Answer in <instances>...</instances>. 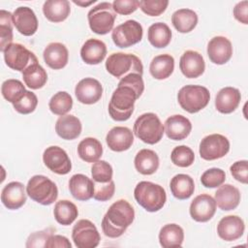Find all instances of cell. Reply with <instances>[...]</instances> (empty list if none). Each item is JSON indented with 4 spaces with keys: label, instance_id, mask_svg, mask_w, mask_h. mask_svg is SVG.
Here are the masks:
<instances>
[{
    "label": "cell",
    "instance_id": "cell-7",
    "mask_svg": "<svg viewBox=\"0 0 248 248\" xmlns=\"http://www.w3.org/2000/svg\"><path fill=\"white\" fill-rule=\"evenodd\" d=\"M210 100L208 89L202 85H185L178 91L177 101L189 113H196L204 108Z\"/></svg>",
    "mask_w": 248,
    "mask_h": 248
},
{
    "label": "cell",
    "instance_id": "cell-49",
    "mask_svg": "<svg viewBox=\"0 0 248 248\" xmlns=\"http://www.w3.org/2000/svg\"><path fill=\"white\" fill-rule=\"evenodd\" d=\"M113 11L119 15H130L140 7L138 0H114L112 3Z\"/></svg>",
    "mask_w": 248,
    "mask_h": 248
},
{
    "label": "cell",
    "instance_id": "cell-8",
    "mask_svg": "<svg viewBox=\"0 0 248 248\" xmlns=\"http://www.w3.org/2000/svg\"><path fill=\"white\" fill-rule=\"evenodd\" d=\"M87 18L89 27L94 33L106 35L112 30L116 14L111 3L101 2L88 12Z\"/></svg>",
    "mask_w": 248,
    "mask_h": 248
},
{
    "label": "cell",
    "instance_id": "cell-19",
    "mask_svg": "<svg viewBox=\"0 0 248 248\" xmlns=\"http://www.w3.org/2000/svg\"><path fill=\"white\" fill-rule=\"evenodd\" d=\"M24 185L18 181H12L4 186L1 192V202L11 210L20 208L26 202Z\"/></svg>",
    "mask_w": 248,
    "mask_h": 248
},
{
    "label": "cell",
    "instance_id": "cell-1",
    "mask_svg": "<svg viewBox=\"0 0 248 248\" xmlns=\"http://www.w3.org/2000/svg\"><path fill=\"white\" fill-rule=\"evenodd\" d=\"M135 219V210L126 200L113 202L102 220V230L110 238L121 236Z\"/></svg>",
    "mask_w": 248,
    "mask_h": 248
},
{
    "label": "cell",
    "instance_id": "cell-14",
    "mask_svg": "<svg viewBox=\"0 0 248 248\" xmlns=\"http://www.w3.org/2000/svg\"><path fill=\"white\" fill-rule=\"evenodd\" d=\"M75 94L79 103L92 105L101 99L103 86L99 80L93 78H85L79 80L76 85Z\"/></svg>",
    "mask_w": 248,
    "mask_h": 248
},
{
    "label": "cell",
    "instance_id": "cell-41",
    "mask_svg": "<svg viewBox=\"0 0 248 248\" xmlns=\"http://www.w3.org/2000/svg\"><path fill=\"white\" fill-rule=\"evenodd\" d=\"M1 92L5 100L14 104L25 92V87L20 80L10 78L2 83Z\"/></svg>",
    "mask_w": 248,
    "mask_h": 248
},
{
    "label": "cell",
    "instance_id": "cell-46",
    "mask_svg": "<svg viewBox=\"0 0 248 248\" xmlns=\"http://www.w3.org/2000/svg\"><path fill=\"white\" fill-rule=\"evenodd\" d=\"M169 5L168 0H141L140 1V10L147 16H158L162 15Z\"/></svg>",
    "mask_w": 248,
    "mask_h": 248
},
{
    "label": "cell",
    "instance_id": "cell-39",
    "mask_svg": "<svg viewBox=\"0 0 248 248\" xmlns=\"http://www.w3.org/2000/svg\"><path fill=\"white\" fill-rule=\"evenodd\" d=\"M73 99L66 91H59L55 93L48 103L50 111L56 115H65L72 109Z\"/></svg>",
    "mask_w": 248,
    "mask_h": 248
},
{
    "label": "cell",
    "instance_id": "cell-51",
    "mask_svg": "<svg viewBox=\"0 0 248 248\" xmlns=\"http://www.w3.org/2000/svg\"><path fill=\"white\" fill-rule=\"evenodd\" d=\"M52 234V230L51 229H46L41 232H33L29 235L27 242H26V247H45V244L49 237V235Z\"/></svg>",
    "mask_w": 248,
    "mask_h": 248
},
{
    "label": "cell",
    "instance_id": "cell-2",
    "mask_svg": "<svg viewBox=\"0 0 248 248\" xmlns=\"http://www.w3.org/2000/svg\"><path fill=\"white\" fill-rule=\"evenodd\" d=\"M137 202L148 212H156L163 208L167 201L165 189L150 181H140L134 190Z\"/></svg>",
    "mask_w": 248,
    "mask_h": 248
},
{
    "label": "cell",
    "instance_id": "cell-23",
    "mask_svg": "<svg viewBox=\"0 0 248 248\" xmlns=\"http://www.w3.org/2000/svg\"><path fill=\"white\" fill-rule=\"evenodd\" d=\"M241 99V94L237 88L227 86L222 88L215 97V108L221 113H232L234 111Z\"/></svg>",
    "mask_w": 248,
    "mask_h": 248
},
{
    "label": "cell",
    "instance_id": "cell-35",
    "mask_svg": "<svg viewBox=\"0 0 248 248\" xmlns=\"http://www.w3.org/2000/svg\"><path fill=\"white\" fill-rule=\"evenodd\" d=\"M79 158L87 163L97 162L103 154V146L95 138H85L78 145Z\"/></svg>",
    "mask_w": 248,
    "mask_h": 248
},
{
    "label": "cell",
    "instance_id": "cell-44",
    "mask_svg": "<svg viewBox=\"0 0 248 248\" xmlns=\"http://www.w3.org/2000/svg\"><path fill=\"white\" fill-rule=\"evenodd\" d=\"M112 173L111 166L104 160H98L91 167V174L94 182H108L112 179Z\"/></svg>",
    "mask_w": 248,
    "mask_h": 248
},
{
    "label": "cell",
    "instance_id": "cell-52",
    "mask_svg": "<svg viewBox=\"0 0 248 248\" xmlns=\"http://www.w3.org/2000/svg\"><path fill=\"white\" fill-rule=\"evenodd\" d=\"M46 248H71L72 244L69 241V239L64 236V235H60V234H51L49 235V237L47 238L46 244H45Z\"/></svg>",
    "mask_w": 248,
    "mask_h": 248
},
{
    "label": "cell",
    "instance_id": "cell-21",
    "mask_svg": "<svg viewBox=\"0 0 248 248\" xmlns=\"http://www.w3.org/2000/svg\"><path fill=\"white\" fill-rule=\"evenodd\" d=\"M106 141L112 151L122 152L128 150L132 146L134 142V135L129 128L116 126L108 131L106 137Z\"/></svg>",
    "mask_w": 248,
    "mask_h": 248
},
{
    "label": "cell",
    "instance_id": "cell-53",
    "mask_svg": "<svg viewBox=\"0 0 248 248\" xmlns=\"http://www.w3.org/2000/svg\"><path fill=\"white\" fill-rule=\"evenodd\" d=\"M233 16L239 22L248 24V1L238 2L233 8Z\"/></svg>",
    "mask_w": 248,
    "mask_h": 248
},
{
    "label": "cell",
    "instance_id": "cell-33",
    "mask_svg": "<svg viewBox=\"0 0 248 248\" xmlns=\"http://www.w3.org/2000/svg\"><path fill=\"white\" fill-rule=\"evenodd\" d=\"M183 239V229L177 224H167L160 230L159 242L163 248L180 247Z\"/></svg>",
    "mask_w": 248,
    "mask_h": 248
},
{
    "label": "cell",
    "instance_id": "cell-40",
    "mask_svg": "<svg viewBox=\"0 0 248 248\" xmlns=\"http://www.w3.org/2000/svg\"><path fill=\"white\" fill-rule=\"evenodd\" d=\"M13 15L5 10L0 11V50L12 44L13 41Z\"/></svg>",
    "mask_w": 248,
    "mask_h": 248
},
{
    "label": "cell",
    "instance_id": "cell-13",
    "mask_svg": "<svg viewBox=\"0 0 248 248\" xmlns=\"http://www.w3.org/2000/svg\"><path fill=\"white\" fill-rule=\"evenodd\" d=\"M45 166L57 174H67L71 171L72 163L67 152L56 145L46 147L43 154Z\"/></svg>",
    "mask_w": 248,
    "mask_h": 248
},
{
    "label": "cell",
    "instance_id": "cell-24",
    "mask_svg": "<svg viewBox=\"0 0 248 248\" xmlns=\"http://www.w3.org/2000/svg\"><path fill=\"white\" fill-rule=\"evenodd\" d=\"M69 190L76 200L88 201L94 194V181L84 174H74L69 180Z\"/></svg>",
    "mask_w": 248,
    "mask_h": 248
},
{
    "label": "cell",
    "instance_id": "cell-42",
    "mask_svg": "<svg viewBox=\"0 0 248 248\" xmlns=\"http://www.w3.org/2000/svg\"><path fill=\"white\" fill-rule=\"evenodd\" d=\"M171 162L180 168L190 167L195 160L193 150L186 145H179L172 149L170 154Z\"/></svg>",
    "mask_w": 248,
    "mask_h": 248
},
{
    "label": "cell",
    "instance_id": "cell-18",
    "mask_svg": "<svg viewBox=\"0 0 248 248\" xmlns=\"http://www.w3.org/2000/svg\"><path fill=\"white\" fill-rule=\"evenodd\" d=\"M244 230L245 225L243 220L236 215L225 216L217 225L218 235L225 241H234L240 238Z\"/></svg>",
    "mask_w": 248,
    "mask_h": 248
},
{
    "label": "cell",
    "instance_id": "cell-5",
    "mask_svg": "<svg viewBox=\"0 0 248 248\" xmlns=\"http://www.w3.org/2000/svg\"><path fill=\"white\" fill-rule=\"evenodd\" d=\"M106 69L111 76L117 78L131 73L140 76L143 74V66L140 59L135 54L124 52L110 54L106 61Z\"/></svg>",
    "mask_w": 248,
    "mask_h": 248
},
{
    "label": "cell",
    "instance_id": "cell-30",
    "mask_svg": "<svg viewBox=\"0 0 248 248\" xmlns=\"http://www.w3.org/2000/svg\"><path fill=\"white\" fill-rule=\"evenodd\" d=\"M70 2L67 0H47L43 5L45 16L51 22L64 21L70 15Z\"/></svg>",
    "mask_w": 248,
    "mask_h": 248
},
{
    "label": "cell",
    "instance_id": "cell-32",
    "mask_svg": "<svg viewBox=\"0 0 248 248\" xmlns=\"http://www.w3.org/2000/svg\"><path fill=\"white\" fill-rule=\"evenodd\" d=\"M174 59L170 54H160L150 62L149 72L156 79L168 78L173 72Z\"/></svg>",
    "mask_w": 248,
    "mask_h": 248
},
{
    "label": "cell",
    "instance_id": "cell-37",
    "mask_svg": "<svg viewBox=\"0 0 248 248\" xmlns=\"http://www.w3.org/2000/svg\"><path fill=\"white\" fill-rule=\"evenodd\" d=\"M53 215L59 224L63 226H69L77 219L78 210L76 204L68 200H61L55 203Z\"/></svg>",
    "mask_w": 248,
    "mask_h": 248
},
{
    "label": "cell",
    "instance_id": "cell-15",
    "mask_svg": "<svg viewBox=\"0 0 248 248\" xmlns=\"http://www.w3.org/2000/svg\"><path fill=\"white\" fill-rule=\"evenodd\" d=\"M216 212L215 200L207 194L197 196L190 204V215L197 222L209 221Z\"/></svg>",
    "mask_w": 248,
    "mask_h": 248
},
{
    "label": "cell",
    "instance_id": "cell-28",
    "mask_svg": "<svg viewBox=\"0 0 248 248\" xmlns=\"http://www.w3.org/2000/svg\"><path fill=\"white\" fill-rule=\"evenodd\" d=\"M80 120L72 114H65L60 116L55 124L56 134L63 140H72L79 137L81 133Z\"/></svg>",
    "mask_w": 248,
    "mask_h": 248
},
{
    "label": "cell",
    "instance_id": "cell-31",
    "mask_svg": "<svg viewBox=\"0 0 248 248\" xmlns=\"http://www.w3.org/2000/svg\"><path fill=\"white\" fill-rule=\"evenodd\" d=\"M170 188L174 198L178 200H187L194 193L195 183L190 175L178 173L171 178Z\"/></svg>",
    "mask_w": 248,
    "mask_h": 248
},
{
    "label": "cell",
    "instance_id": "cell-4",
    "mask_svg": "<svg viewBox=\"0 0 248 248\" xmlns=\"http://www.w3.org/2000/svg\"><path fill=\"white\" fill-rule=\"evenodd\" d=\"M133 132L141 141L147 144H155L163 138L164 126L155 113L146 112L136 119Z\"/></svg>",
    "mask_w": 248,
    "mask_h": 248
},
{
    "label": "cell",
    "instance_id": "cell-20",
    "mask_svg": "<svg viewBox=\"0 0 248 248\" xmlns=\"http://www.w3.org/2000/svg\"><path fill=\"white\" fill-rule=\"evenodd\" d=\"M179 68L188 78H196L202 76L205 69V63L202 54L195 50H186L180 57Z\"/></svg>",
    "mask_w": 248,
    "mask_h": 248
},
{
    "label": "cell",
    "instance_id": "cell-48",
    "mask_svg": "<svg viewBox=\"0 0 248 248\" xmlns=\"http://www.w3.org/2000/svg\"><path fill=\"white\" fill-rule=\"evenodd\" d=\"M118 86H128L132 88L136 92L138 98L140 97L144 90L143 79L140 75L136 73H131L121 78V79L118 82Z\"/></svg>",
    "mask_w": 248,
    "mask_h": 248
},
{
    "label": "cell",
    "instance_id": "cell-11",
    "mask_svg": "<svg viewBox=\"0 0 248 248\" xmlns=\"http://www.w3.org/2000/svg\"><path fill=\"white\" fill-rule=\"evenodd\" d=\"M72 239L78 248H95L99 245L101 236L90 220L81 219L72 230Z\"/></svg>",
    "mask_w": 248,
    "mask_h": 248
},
{
    "label": "cell",
    "instance_id": "cell-6",
    "mask_svg": "<svg viewBox=\"0 0 248 248\" xmlns=\"http://www.w3.org/2000/svg\"><path fill=\"white\" fill-rule=\"evenodd\" d=\"M26 193L34 202L49 205L54 202L58 197L56 184L45 175L37 174L32 176L26 186Z\"/></svg>",
    "mask_w": 248,
    "mask_h": 248
},
{
    "label": "cell",
    "instance_id": "cell-22",
    "mask_svg": "<svg viewBox=\"0 0 248 248\" xmlns=\"http://www.w3.org/2000/svg\"><path fill=\"white\" fill-rule=\"evenodd\" d=\"M191 130L192 124L190 120L181 114L171 115L165 121L164 131L170 140H182L189 136Z\"/></svg>",
    "mask_w": 248,
    "mask_h": 248
},
{
    "label": "cell",
    "instance_id": "cell-27",
    "mask_svg": "<svg viewBox=\"0 0 248 248\" xmlns=\"http://www.w3.org/2000/svg\"><path fill=\"white\" fill-rule=\"evenodd\" d=\"M107 54L105 43L98 39H88L80 48V57L86 64L97 65L101 63Z\"/></svg>",
    "mask_w": 248,
    "mask_h": 248
},
{
    "label": "cell",
    "instance_id": "cell-10",
    "mask_svg": "<svg viewBox=\"0 0 248 248\" xmlns=\"http://www.w3.org/2000/svg\"><path fill=\"white\" fill-rule=\"evenodd\" d=\"M142 26L137 20L129 19L112 29L111 39L118 47L132 46L142 39Z\"/></svg>",
    "mask_w": 248,
    "mask_h": 248
},
{
    "label": "cell",
    "instance_id": "cell-34",
    "mask_svg": "<svg viewBox=\"0 0 248 248\" xmlns=\"http://www.w3.org/2000/svg\"><path fill=\"white\" fill-rule=\"evenodd\" d=\"M171 23L180 33L191 32L198 23V15L191 9H179L171 16Z\"/></svg>",
    "mask_w": 248,
    "mask_h": 248
},
{
    "label": "cell",
    "instance_id": "cell-45",
    "mask_svg": "<svg viewBox=\"0 0 248 248\" xmlns=\"http://www.w3.org/2000/svg\"><path fill=\"white\" fill-rule=\"evenodd\" d=\"M226 173L222 169L211 168L206 170L201 176L202 184L206 188H216L225 182Z\"/></svg>",
    "mask_w": 248,
    "mask_h": 248
},
{
    "label": "cell",
    "instance_id": "cell-3",
    "mask_svg": "<svg viewBox=\"0 0 248 248\" xmlns=\"http://www.w3.org/2000/svg\"><path fill=\"white\" fill-rule=\"evenodd\" d=\"M137 99L139 98L132 88L128 86H117L108 104V113L110 117L115 121L128 120L134 112Z\"/></svg>",
    "mask_w": 248,
    "mask_h": 248
},
{
    "label": "cell",
    "instance_id": "cell-54",
    "mask_svg": "<svg viewBox=\"0 0 248 248\" xmlns=\"http://www.w3.org/2000/svg\"><path fill=\"white\" fill-rule=\"evenodd\" d=\"M73 2H74L75 4H77V5H78V6L86 7V6H89V5L93 4V3H95L96 1H95V0H91V1H88V2H82V1H76V0H74Z\"/></svg>",
    "mask_w": 248,
    "mask_h": 248
},
{
    "label": "cell",
    "instance_id": "cell-9",
    "mask_svg": "<svg viewBox=\"0 0 248 248\" xmlns=\"http://www.w3.org/2000/svg\"><path fill=\"white\" fill-rule=\"evenodd\" d=\"M3 53L6 65L18 72H23L30 65L38 63L36 55L21 44H10Z\"/></svg>",
    "mask_w": 248,
    "mask_h": 248
},
{
    "label": "cell",
    "instance_id": "cell-50",
    "mask_svg": "<svg viewBox=\"0 0 248 248\" xmlns=\"http://www.w3.org/2000/svg\"><path fill=\"white\" fill-rule=\"evenodd\" d=\"M231 173L233 178L243 184L248 182V162L247 160H241L233 163L230 168Z\"/></svg>",
    "mask_w": 248,
    "mask_h": 248
},
{
    "label": "cell",
    "instance_id": "cell-43",
    "mask_svg": "<svg viewBox=\"0 0 248 248\" xmlns=\"http://www.w3.org/2000/svg\"><path fill=\"white\" fill-rule=\"evenodd\" d=\"M38 105V98L32 91L25 90V92L13 104L14 108L21 113L28 114L35 110Z\"/></svg>",
    "mask_w": 248,
    "mask_h": 248
},
{
    "label": "cell",
    "instance_id": "cell-38",
    "mask_svg": "<svg viewBox=\"0 0 248 248\" xmlns=\"http://www.w3.org/2000/svg\"><path fill=\"white\" fill-rule=\"evenodd\" d=\"M22 78L25 85L31 89L42 88L47 80L46 70L39 64L34 63L22 72Z\"/></svg>",
    "mask_w": 248,
    "mask_h": 248
},
{
    "label": "cell",
    "instance_id": "cell-47",
    "mask_svg": "<svg viewBox=\"0 0 248 248\" xmlns=\"http://www.w3.org/2000/svg\"><path fill=\"white\" fill-rule=\"evenodd\" d=\"M115 191V185L112 179L108 182H94L93 198L99 202H107L110 200Z\"/></svg>",
    "mask_w": 248,
    "mask_h": 248
},
{
    "label": "cell",
    "instance_id": "cell-26",
    "mask_svg": "<svg viewBox=\"0 0 248 248\" xmlns=\"http://www.w3.org/2000/svg\"><path fill=\"white\" fill-rule=\"evenodd\" d=\"M215 202L224 211L232 210L237 207L240 202L239 190L231 184H222L215 192Z\"/></svg>",
    "mask_w": 248,
    "mask_h": 248
},
{
    "label": "cell",
    "instance_id": "cell-17",
    "mask_svg": "<svg viewBox=\"0 0 248 248\" xmlns=\"http://www.w3.org/2000/svg\"><path fill=\"white\" fill-rule=\"evenodd\" d=\"M13 22L16 30L24 36H32L38 29V19L29 7H18L13 14Z\"/></svg>",
    "mask_w": 248,
    "mask_h": 248
},
{
    "label": "cell",
    "instance_id": "cell-16",
    "mask_svg": "<svg viewBox=\"0 0 248 248\" xmlns=\"http://www.w3.org/2000/svg\"><path fill=\"white\" fill-rule=\"evenodd\" d=\"M207 55L214 64L223 65L227 63L232 55L231 41L223 36L213 37L207 44Z\"/></svg>",
    "mask_w": 248,
    "mask_h": 248
},
{
    "label": "cell",
    "instance_id": "cell-29",
    "mask_svg": "<svg viewBox=\"0 0 248 248\" xmlns=\"http://www.w3.org/2000/svg\"><path fill=\"white\" fill-rule=\"evenodd\" d=\"M159 157L157 153L151 149L140 150L134 160L136 170L144 175L153 174L159 168Z\"/></svg>",
    "mask_w": 248,
    "mask_h": 248
},
{
    "label": "cell",
    "instance_id": "cell-25",
    "mask_svg": "<svg viewBox=\"0 0 248 248\" xmlns=\"http://www.w3.org/2000/svg\"><path fill=\"white\" fill-rule=\"evenodd\" d=\"M43 56L46 64L49 68L53 70H60L67 65L69 52L63 44L50 43L46 46Z\"/></svg>",
    "mask_w": 248,
    "mask_h": 248
},
{
    "label": "cell",
    "instance_id": "cell-36",
    "mask_svg": "<svg viewBox=\"0 0 248 248\" xmlns=\"http://www.w3.org/2000/svg\"><path fill=\"white\" fill-rule=\"evenodd\" d=\"M147 39L154 47L164 48L170 43L171 30L164 22L153 23L148 28Z\"/></svg>",
    "mask_w": 248,
    "mask_h": 248
},
{
    "label": "cell",
    "instance_id": "cell-12",
    "mask_svg": "<svg viewBox=\"0 0 248 248\" xmlns=\"http://www.w3.org/2000/svg\"><path fill=\"white\" fill-rule=\"evenodd\" d=\"M230 150L229 140L220 134H211L204 137L199 147L201 157L206 161H212L224 157Z\"/></svg>",
    "mask_w": 248,
    "mask_h": 248
}]
</instances>
